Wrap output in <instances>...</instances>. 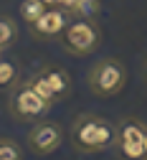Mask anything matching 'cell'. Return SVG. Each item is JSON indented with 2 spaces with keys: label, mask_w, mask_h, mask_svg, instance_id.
I'll return each mask as SVG.
<instances>
[{
  "label": "cell",
  "mask_w": 147,
  "mask_h": 160,
  "mask_svg": "<svg viewBox=\"0 0 147 160\" xmlns=\"http://www.w3.org/2000/svg\"><path fill=\"white\" fill-rule=\"evenodd\" d=\"M117 140V125L107 117H99L91 112H84L71 125V145L79 152H104L114 148Z\"/></svg>",
  "instance_id": "6da1fadb"
},
{
  "label": "cell",
  "mask_w": 147,
  "mask_h": 160,
  "mask_svg": "<svg viewBox=\"0 0 147 160\" xmlns=\"http://www.w3.org/2000/svg\"><path fill=\"white\" fill-rule=\"evenodd\" d=\"M58 43L71 56H89L101 43V28L91 21V18L76 15V18L69 21V26L64 28V33L58 36Z\"/></svg>",
  "instance_id": "7a4b0ae2"
},
{
  "label": "cell",
  "mask_w": 147,
  "mask_h": 160,
  "mask_svg": "<svg viewBox=\"0 0 147 160\" xmlns=\"http://www.w3.org/2000/svg\"><path fill=\"white\" fill-rule=\"evenodd\" d=\"M51 102L43 99L33 87L31 82H18L15 87H10L8 94V112L10 117H15L18 122H38L51 112Z\"/></svg>",
  "instance_id": "3957f363"
},
{
  "label": "cell",
  "mask_w": 147,
  "mask_h": 160,
  "mask_svg": "<svg viewBox=\"0 0 147 160\" xmlns=\"http://www.w3.org/2000/svg\"><path fill=\"white\" fill-rule=\"evenodd\" d=\"M86 84L96 97H114L124 89L127 84V66H124L119 58L104 56L89 69Z\"/></svg>",
  "instance_id": "277c9868"
},
{
  "label": "cell",
  "mask_w": 147,
  "mask_h": 160,
  "mask_svg": "<svg viewBox=\"0 0 147 160\" xmlns=\"http://www.w3.org/2000/svg\"><path fill=\"white\" fill-rule=\"evenodd\" d=\"M145 122L137 117H124L117 122L114 150L119 160H145Z\"/></svg>",
  "instance_id": "5b68a950"
},
{
  "label": "cell",
  "mask_w": 147,
  "mask_h": 160,
  "mask_svg": "<svg viewBox=\"0 0 147 160\" xmlns=\"http://www.w3.org/2000/svg\"><path fill=\"white\" fill-rule=\"evenodd\" d=\"M64 142V127L58 122H48V119H38L33 130L28 132V148L36 155H51L61 148Z\"/></svg>",
  "instance_id": "8992f818"
},
{
  "label": "cell",
  "mask_w": 147,
  "mask_h": 160,
  "mask_svg": "<svg viewBox=\"0 0 147 160\" xmlns=\"http://www.w3.org/2000/svg\"><path fill=\"white\" fill-rule=\"evenodd\" d=\"M71 21V13L66 8H48L38 21L31 26V36L38 38V41H51V38H58L64 33V28Z\"/></svg>",
  "instance_id": "52a82bcc"
},
{
  "label": "cell",
  "mask_w": 147,
  "mask_h": 160,
  "mask_svg": "<svg viewBox=\"0 0 147 160\" xmlns=\"http://www.w3.org/2000/svg\"><path fill=\"white\" fill-rule=\"evenodd\" d=\"M38 74L48 82V87L53 89L58 102L64 97H69V92H71V76H69L66 69H61V66H43V69H38Z\"/></svg>",
  "instance_id": "ba28073f"
},
{
  "label": "cell",
  "mask_w": 147,
  "mask_h": 160,
  "mask_svg": "<svg viewBox=\"0 0 147 160\" xmlns=\"http://www.w3.org/2000/svg\"><path fill=\"white\" fill-rule=\"evenodd\" d=\"M46 10H48V8H46L43 0H23V3L18 5L20 18H23V23H28V26H33V23H36Z\"/></svg>",
  "instance_id": "9c48e42d"
},
{
  "label": "cell",
  "mask_w": 147,
  "mask_h": 160,
  "mask_svg": "<svg viewBox=\"0 0 147 160\" xmlns=\"http://www.w3.org/2000/svg\"><path fill=\"white\" fill-rule=\"evenodd\" d=\"M18 36V28H15V21H10L8 15H0V51H5L13 46Z\"/></svg>",
  "instance_id": "30bf717a"
},
{
  "label": "cell",
  "mask_w": 147,
  "mask_h": 160,
  "mask_svg": "<svg viewBox=\"0 0 147 160\" xmlns=\"http://www.w3.org/2000/svg\"><path fill=\"white\" fill-rule=\"evenodd\" d=\"M15 84H18V64H13V61L0 56V87L10 89Z\"/></svg>",
  "instance_id": "8fae6325"
},
{
  "label": "cell",
  "mask_w": 147,
  "mask_h": 160,
  "mask_svg": "<svg viewBox=\"0 0 147 160\" xmlns=\"http://www.w3.org/2000/svg\"><path fill=\"white\" fill-rule=\"evenodd\" d=\"M0 160H23V150L15 140L0 137Z\"/></svg>",
  "instance_id": "7c38bea8"
},
{
  "label": "cell",
  "mask_w": 147,
  "mask_h": 160,
  "mask_svg": "<svg viewBox=\"0 0 147 160\" xmlns=\"http://www.w3.org/2000/svg\"><path fill=\"white\" fill-rule=\"evenodd\" d=\"M28 82H31V87H33V89H36V92H38L41 97H43V99H48L51 104H56V102H58V99H56V94H53V89L48 87V82H46V79L41 76L38 71H36V74H33V76L28 79Z\"/></svg>",
  "instance_id": "4fadbf2b"
},
{
  "label": "cell",
  "mask_w": 147,
  "mask_h": 160,
  "mask_svg": "<svg viewBox=\"0 0 147 160\" xmlns=\"http://www.w3.org/2000/svg\"><path fill=\"white\" fill-rule=\"evenodd\" d=\"M43 3H46V8H61V5H58L61 0H43Z\"/></svg>",
  "instance_id": "5bb4252c"
},
{
  "label": "cell",
  "mask_w": 147,
  "mask_h": 160,
  "mask_svg": "<svg viewBox=\"0 0 147 160\" xmlns=\"http://www.w3.org/2000/svg\"><path fill=\"white\" fill-rule=\"evenodd\" d=\"M145 160H147V127H145Z\"/></svg>",
  "instance_id": "9a60e30c"
},
{
  "label": "cell",
  "mask_w": 147,
  "mask_h": 160,
  "mask_svg": "<svg viewBox=\"0 0 147 160\" xmlns=\"http://www.w3.org/2000/svg\"><path fill=\"white\" fill-rule=\"evenodd\" d=\"M145 76H147V61H145Z\"/></svg>",
  "instance_id": "2e32d148"
},
{
  "label": "cell",
  "mask_w": 147,
  "mask_h": 160,
  "mask_svg": "<svg viewBox=\"0 0 147 160\" xmlns=\"http://www.w3.org/2000/svg\"><path fill=\"white\" fill-rule=\"evenodd\" d=\"M0 53H3V51H0Z\"/></svg>",
  "instance_id": "e0dca14e"
}]
</instances>
